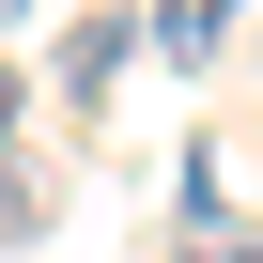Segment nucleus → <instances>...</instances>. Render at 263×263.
I'll return each mask as SVG.
<instances>
[{"instance_id": "nucleus-5", "label": "nucleus", "mask_w": 263, "mask_h": 263, "mask_svg": "<svg viewBox=\"0 0 263 263\" xmlns=\"http://www.w3.org/2000/svg\"><path fill=\"white\" fill-rule=\"evenodd\" d=\"M0 171H16V78H0Z\"/></svg>"}, {"instance_id": "nucleus-3", "label": "nucleus", "mask_w": 263, "mask_h": 263, "mask_svg": "<svg viewBox=\"0 0 263 263\" xmlns=\"http://www.w3.org/2000/svg\"><path fill=\"white\" fill-rule=\"evenodd\" d=\"M31 232H47V201H31L16 171H0V248H31Z\"/></svg>"}, {"instance_id": "nucleus-6", "label": "nucleus", "mask_w": 263, "mask_h": 263, "mask_svg": "<svg viewBox=\"0 0 263 263\" xmlns=\"http://www.w3.org/2000/svg\"><path fill=\"white\" fill-rule=\"evenodd\" d=\"M0 16H31V0H0Z\"/></svg>"}, {"instance_id": "nucleus-2", "label": "nucleus", "mask_w": 263, "mask_h": 263, "mask_svg": "<svg viewBox=\"0 0 263 263\" xmlns=\"http://www.w3.org/2000/svg\"><path fill=\"white\" fill-rule=\"evenodd\" d=\"M232 16H248V0H155V47H171V62L201 78V62L232 47Z\"/></svg>"}, {"instance_id": "nucleus-1", "label": "nucleus", "mask_w": 263, "mask_h": 263, "mask_svg": "<svg viewBox=\"0 0 263 263\" xmlns=\"http://www.w3.org/2000/svg\"><path fill=\"white\" fill-rule=\"evenodd\" d=\"M124 62H140V16H78V31H62V78H78L93 108L124 93Z\"/></svg>"}, {"instance_id": "nucleus-4", "label": "nucleus", "mask_w": 263, "mask_h": 263, "mask_svg": "<svg viewBox=\"0 0 263 263\" xmlns=\"http://www.w3.org/2000/svg\"><path fill=\"white\" fill-rule=\"evenodd\" d=\"M186 263H263V232H186Z\"/></svg>"}]
</instances>
